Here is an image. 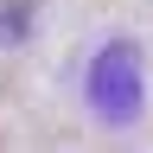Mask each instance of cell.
<instances>
[{
  "mask_svg": "<svg viewBox=\"0 0 153 153\" xmlns=\"http://www.w3.org/2000/svg\"><path fill=\"white\" fill-rule=\"evenodd\" d=\"M7 19H0V32H7V38H19V32H32V0H7Z\"/></svg>",
  "mask_w": 153,
  "mask_h": 153,
  "instance_id": "cell-2",
  "label": "cell"
},
{
  "mask_svg": "<svg viewBox=\"0 0 153 153\" xmlns=\"http://www.w3.org/2000/svg\"><path fill=\"white\" fill-rule=\"evenodd\" d=\"M89 108L102 121H134L140 115V51L134 45H102L89 64Z\"/></svg>",
  "mask_w": 153,
  "mask_h": 153,
  "instance_id": "cell-1",
  "label": "cell"
}]
</instances>
